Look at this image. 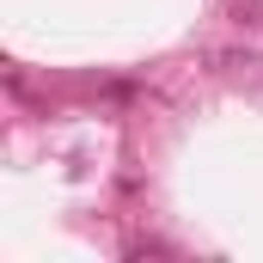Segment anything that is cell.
Wrapping results in <instances>:
<instances>
[]
</instances>
